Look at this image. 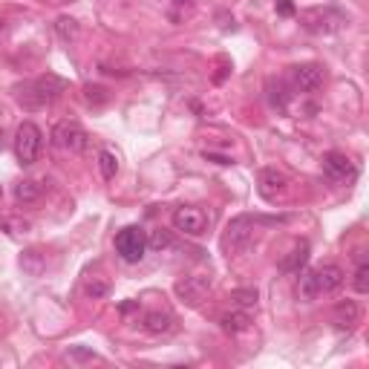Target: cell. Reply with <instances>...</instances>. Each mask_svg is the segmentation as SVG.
I'll return each mask as SVG.
<instances>
[{
	"mask_svg": "<svg viewBox=\"0 0 369 369\" xmlns=\"http://www.w3.org/2000/svg\"><path fill=\"white\" fill-rule=\"evenodd\" d=\"M52 144L64 153H84L89 144V136L78 121H58L52 127Z\"/></svg>",
	"mask_w": 369,
	"mask_h": 369,
	"instance_id": "52a82bcc",
	"label": "cell"
},
{
	"mask_svg": "<svg viewBox=\"0 0 369 369\" xmlns=\"http://www.w3.org/2000/svg\"><path fill=\"white\" fill-rule=\"evenodd\" d=\"M144 329L153 332V334H159V332H170L173 329V318L168 312H150L144 318Z\"/></svg>",
	"mask_w": 369,
	"mask_h": 369,
	"instance_id": "e0dca14e",
	"label": "cell"
},
{
	"mask_svg": "<svg viewBox=\"0 0 369 369\" xmlns=\"http://www.w3.org/2000/svg\"><path fill=\"white\" fill-rule=\"evenodd\" d=\"M292 81L300 92H318L326 81V73L320 64H300L292 70Z\"/></svg>",
	"mask_w": 369,
	"mask_h": 369,
	"instance_id": "30bf717a",
	"label": "cell"
},
{
	"mask_svg": "<svg viewBox=\"0 0 369 369\" xmlns=\"http://www.w3.org/2000/svg\"><path fill=\"white\" fill-rule=\"evenodd\" d=\"M64 89H67V81H64V78L46 73V75H41V78H35V81L23 84V87L18 89V101H20V107H26V110H44V107H49L55 99H61V92H64Z\"/></svg>",
	"mask_w": 369,
	"mask_h": 369,
	"instance_id": "7a4b0ae2",
	"label": "cell"
},
{
	"mask_svg": "<svg viewBox=\"0 0 369 369\" xmlns=\"http://www.w3.org/2000/svg\"><path fill=\"white\" fill-rule=\"evenodd\" d=\"M153 245H156V249H168L170 237H168V234H156V237H153Z\"/></svg>",
	"mask_w": 369,
	"mask_h": 369,
	"instance_id": "cb8c5ba5",
	"label": "cell"
},
{
	"mask_svg": "<svg viewBox=\"0 0 369 369\" xmlns=\"http://www.w3.org/2000/svg\"><path fill=\"white\" fill-rule=\"evenodd\" d=\"M341 23H344V15L334 9H312L303 15V26L309 32H334Z\"/></svg>",
	"mask_w": 369,
	"mask_h": 369,
	"instance_id": "8fae6325",
	"label": "cell"
},
{
	"mask_svg": "<svg viewBox=\"0 0 369 369\" xmlns=\"http://www.w3.org/2000/svg\"><path fill=\"white\" fill-rule=\"evenodd\" d=\"M332 323L337 329H355L361 323V306L355 300H344V303H337L334 306V312H332Z\"/></svg>",
	"mask_w": 369,
	"mask_h": 369,
	"instance_id": "4fadbf2b",
	"label": "cell"
},
{
	"mask_svg": "<svg viewBox=\"0 0 369 369\" xmlns=\"http://www.w3.org/2000/svg\"><path fill=\"white\" fill-rule=\"evenodd\" d=\"M286 191H289V179H286V173L274 170V168L260 170V194H263V199L277 202L280 196H286Z\"/></svg>",
	"mask_w": 369,
	"mask_h": 369,
	"instance_id": "7c38bea8",
	"label": "cell"
},
{
	"mask_svg": "<svg viewBox=\"0 0 369 369\" xmlns=\"http://www.w3.org/2000/svg\"><path fill=\"white\" fill-rule=\"evenodd\" d=\"M87 294L89 297H104L107 294V283H87Z\"/></svg>",
	"mask_w": 369,
	"mask_h": 369,
	"instance_id": "7402d4cb",
	"label": "cell"
},
{
	"mask_svg": "<svg viewBox=\"0 0 369 369\" xmlns=\"http://www.w3.org/2000/svg\"><path fill=\"white\" fill-rule=\"evenodd\" d=\"M323 173L329 179H334V182H349V179L358 176V168H355V162L346 156V153L332 150V153H326V156H323Z\"/></svg>",
	"mask_w": 369,
	"mask_h": 369,
	"instance_id": "9c48e42d",
	"label": "cell"
},
{
	"mask_svg": "<svg viewBox=\"0 0 369 369\" xmlns=\"http://www.w3.org/2000/svg\"><path fill=\"white\" fill-rule=\"evenodd\" d=\"M92 99H96L99 104H101V101H107L104 89H101V87H87V101H92Z\"/></svg>",
	"mask_w": 369,
	"mask_h": 369,
	"instance_id": "603a6c76",
	"label": "cell"
},
{
	"mask_svg": "<svg viewBox=\"0 0 369 369\" xmlns=\"http://www.w3.org/2000/svg\"><path fill=\"white\" fill-rule=\"evenodd\" d=\"M249 326H251V315L245 312V309H234V312H225V315L220 318V329L228 332V334H239V332H245Z\"/></svg>",
	"mask_w": 369,
	"mask_h": 369,
	"instance_id": "5bb4252c",
	"label": "cell"
},
{
	"mask_svg": "<svg viewBox=\"0 0 369 369\" xmlns=\"http://www.w3.org/2000/svg\"><path fill=\"white\" fill-rule=\"evenodd\" d=\"M176 297L182 303H188V306H199L208 292H211V277H202V274H191V277H182V280L176 283Z\"/></svg>",
	"mask_w": 369,
	"mask_h": 369,
	"instance_id": "ba28073f",
	"label": "cell"
},
{
	"mask_svg": "<svg viewBox=\"0 0 369 369\" xmlns=\"http://www.w3.org/2000/svg\"><path fill=\"white\" fill-rule=\"evenodd\" d=\"M257 242V220L251 217V213H242V217L231 220L225 237H223V245L228 254H242L249 251L251 245Z\"/></svg>",
	"mask_w": 369,
	"mask_h": 369,
	"instance_id": "3957f363",
	"label": "cell"
},
{
	"mask_svg": "<svg viewBox=\"0 0 369 369\" xmlns=\"http://www.w3.org/2000/svg\"><path fill=\"white\" fill-rule=\"evenodd\" d=\"M44 196V188L35 182V179H23V182H18L15 184V199L18 202H23V205H29V202H38Z\"/></svg>",
	"mask_w": 369,
	"mask_h": 369,
	"instance_id": "2e32d148",
	"label": "cell"
},
{
	"mask_svg": "<svg viewBox=\"0 0 369 369\" xmlns=\"http://www.w3.org/2000/svg\"><path fill=\"white\" fill-rule=\"evenodd\" d=\"M73 358H81V361H96L92 352H81V349H73Z\"/></svg>",
	"mask_w": 369,
	"mask_h": 369,
	"instance_id": "d4e9b609",
	"label": "cell"
},
{
	"mask_svg": "<svg viewBox=\"0 0 369 369\" xmlns=\"http://www.w3.org/2000/svg\"><path fill=\"white\" fill-rule=\"evenodd\" d=\"M306 263H309V242L303 239V242H297L294 249H292V254L280 263V268H283L286 274H300Z\"/></svg>",
	"mask_w": 369,
	"mask_h": 369,
	"instance_id": "9a60e30c",
	"label": "cell"
},
{
	"mask_svg": "<svg viewBox=\"0 0 369 369\" xmlns=\"http://www.w3.org/2000/svg\"><path fill=\"white\" fill-rule=\"evenodd\" d=\"M352 286H355L358 294H366V292H369V263H366V260L358 263V268H355V274H352Z\"/></svg>",
	"mask_w": 369,
	"mask_h": 369,
	"instance_id": "d6986e66",
	"label": "cell"
},
{
	"mask_svg": "<svg viewBox=\"0 0 369 369\" xmlns=\"http://www.w3.org/2000/svg\"><path fill=\"white\" fill-rule=\"evenodd\" d=\"M211 225V213L199 205H182L173 211V228L184 237H202Z\"/></svg>",
	"mask_w": 369,
	"mask_h": 369,
	"instance_id": "5b68a950",
	"label": "cell"
},
{
	"mask_svg": "<svg viewBox=\"0 0 369 369\" xmlns=\"http://www.w3.org/2000/svg\"><path fill=\"white\" fill-rule=\"evenodd\" d=\"M58 32H61V38H64V41H70V38H78V26H75L73 18H61L58 20Z\"/></svg>",
	"mask_w": 369,
	"mask_h": 369,
	"instance_id": "44dd1931",
	"label": "cell"
},
{
	"mask_svg": "<svg viewBox=\"0 0 369 369\" xmlns=\"http://www.w3.org/2000/svg\"><path fill=\"white\" fill-rule=\"evenodd\" d=\"M99 170H101V176L110 182V179H115V173H118V156L113 150H101L99 153Z\"/></svg>",
	"mask_w": 369,
	"mask_h": 369,
	"instance_id": "ac0fdd59",
	"label": "cell"
},
{
	"mask_svg": "<svg viewBox=\"0 0 369 369\" xmlns=\"http://www.w3.org/2000/svg\"><path fill=\"white\" fill-rule=\"evenodd\" d=\"M147 234L142 231V228H136V225H130V228H121L118 234H115V254L125 260V263H139L144 254H147Z\"/></svg>",
	"mask_w": 369,
	"mask_h": 369,
	"instance_id": "8992f818",
	"label": "cell"
},
{
	"mask_svg": "<svg viewBox=\"0 0 369 369\" xmlns=\"http://www.w3.org/2000/svg\"><path fill=\"white\" fill-rule=\"evenodd\" d=\"M280 12H283V15H292V4H280Z\"/></svg>",
	"mask_w": 369,
	"mask_h": 369,
	"instance_id": "484cf974",
	"label": "cell"
},
{
	"mask_svg": "<svg viewBox=\"0 0 369 369\" xmlns=\"http://www.w3.org/2000/svg\"><path fill=\"white\" fill-rule=\"evenodd\" d=\"M41 147H44V133L41 127L35 125V121H23V125L18 127L15 133V159L29 168V165H35L38 156H41Z\"/></svg>",
	"mask_w": 369,
	"mask_h": 369,
	"instance_id": "277c9868",
	"label": "cell"
},
{
	"mask_svg": "<svg viewBox=\"0 0 369 369\" xmlns=\"http://www.w3.org/2000/svg\"><path fill=\"white\" fill-rule=\"evenodd\" d=\"M346 280V274L341 265H334V263H323L318 268H309V271H300V280H297V297L300 300H315L320 294H332L344 286Z\"/></svg>",
	"mask_w": 369,
	"mask_h": 369,
	"instance_id": "6da1fadb",
	"label": "cell"
},
{
	"mask_svg": "<svg viewBox=\"0 0 369 369\" xmlns=\"http://www.w3.org/2000/svg\"><path fill=\"white\" fill-rule=\"evenodd\" d=\"M231 300H237V306H242V309H251V306H257V292L254 289H237L231 294Z\"/></svg>",
	"mask_w": 369,
	"mask_h": 369,
	"instance_id": "ffe728a7",
	"label": "cell"
}]
</instances>
